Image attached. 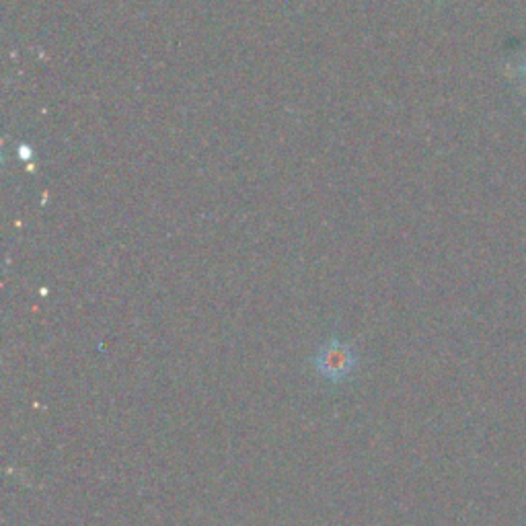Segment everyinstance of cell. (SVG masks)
I'll use <instances>...</instances> for the list:
<instances>
[{
  "mask_svg": "<svg viewBox=\"0 0 526 526\" xmlns=\"http://www.w3.org/2000/svg\"><path fill=\"white\" fill-rule=\"evenodd\" d=\"M315 368L321 377L329 381H342L354 372L356 368V354L350 346L342 342H329L325 344L315 356Z\"/></svg>",
  "mask_w": 526,
  "mask_h": 526,
  "instance_id": "obj_1",
  "label": "cell"
}]
</instances>
